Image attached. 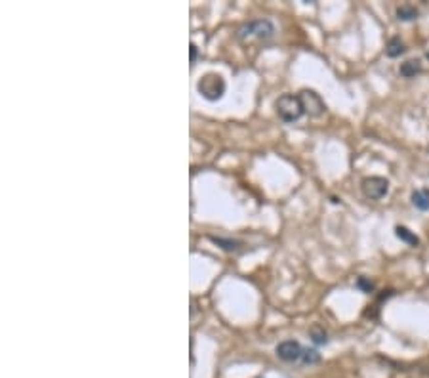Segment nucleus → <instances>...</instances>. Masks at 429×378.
I'll return each mask as SVG.
<instances>
[{
	"instance_id": "nucleus-3",
	"label": "nucleus",
	"mask_w": 429,
	"mask_h": 378,
	"mask_svg": "<svg viewBox=\"0 0 429 378\" xmlns=\"http://www.w3.org/2000/svg\"><path fill=\"white\" fill-rule=\"evenodd\" d=\"M275 33V27L269 19H256V21L244 23L237 31V38L246 40V38H269Z\"/></svg>"
},
{
	"instance_id": "nucleus-8",
	"label": "nucleus",
	"mask_w": 429,
	"mask_h": 378,
	"mask_svg": "<svg viewBox=\"0 0 429 378\" xmlns=\"http://www.w3.org/2000/svg\"><path fill=\"white\" fill-rule=\"evenodd\" d=\"M412 204L420 210H429V191L427 189H418L412 193Z\"/></svg>"
},
{
	"instance_id": "nucleus-13",
	"label": "nucleus",
	"mask_w": 429,
	"mask_h": 378,
	"mask_svg": "<svg viewBox=\"0 0 429 378\" xmlns=\"http://www.w3.org/2000/svg\"><path fill=\"white\" fill-rule=\"evenodd\" d=\"M212 241H214L216 245H219L221 248H225V250H237V248H239V243H237V241H227V239H221V237H212Z\"/></svg>"
},
{
	"instance_id": "nucleus-6",
	"label": "nucleus",
	"mask_w": 429,
	"mask_h": 378,
	"mask_svg": "<svg viewBox=\"0 0 429 378\" xmlns=\"http://www.w3.org/2000/svg\"><path fill=\"white\" fill-rule=\"evenodd\" d=\"M276 357L283 359V361H301V356H304V348L301 344L296 340H284L276 346Z\"/></svg>"
},
{
	"instance_id": "nucleus-4",
	"label": "nucleus",
	"mask_w": 429,
	"mask_h": 378,
	"mask_svg": "<svg viewBox=\"0 0 429 378\" xmlns=\"http://www.w3.org/2000/svg\"><path fill=\"white\" fill-rule=\"evenodd\" d=\"M361 189H363V195L370 201H380L387 195L389 191V182L382 176H368L361 182Z\"/></svg>"
},
{
	"instance_id": "nucleus-7",
	"label": "nucleus",
	"mask_w": 429,
	"mask_h": 378,
	"mask_svg": "<svg viewBox=\"0 0 429 378\" xmlns=\"http://www.w3.org/2000/svg\"><path fill=\"white\" fill-rule=\"evenodd\" d=\"M422 71V65H420V59H408L400 65V75L407 77V79H412L416 75Z\"/></svg>"
},
{
	"instance_id": "nucleus-5",
	"label": "nucleus",
	"mask_w": 429,
	"mask_h": 378,
	"mask_svg": "<svg viewBox=\"0 0 429 378\" xmlns=\"http://www.w3.org/2000/svg\"><path fill=\"white\" fill-rule=\"evenodd\" d=\"M299 100H301V105H304V111H306L309 116H320L326 107H324V102L320 100V96L313 90H301L299 92Z\"/></svg>"
},
{
	"instance_id": "nucleus-12",
	"label": "nucleus",
	"mask_w": 429,
	"mask_h": 378,
	"mask_svg": "<svg viewBox=\"0 0 429 378\" xmlns=\"http://www.w3.org/2000/svg\"><path fill=\"white\" fill-rule=\"evenodd\" d=\"M320 361V353L317 351V349H304V356H301V363L304 365H315Z\"/></svg>"
},
{
	"instance_id": "nucleus-9",
	"label": "nucleus",
	"mask_w": 429,
	"mask_h": 378,
	"mask_svg": "<svg viewBox=\"0 0 429 378\" xmlns=\"http://www.w3.org/2000/svg\"><path fill=\"white\" fill-rule=\"evenodd\" d=\"M395 235H397V237H399L402 243L410 245V247H416V245L420 243V239H418L414 233L410 231L408 227H405V226H397V227H395Z\"/></svg>"
},
{
	"instance_id": "nucleus-16",
	"label": "nucleus",
	"mask_w": 429,
	"mask_h": 378,
	"mask_svg": "<svg viewBox=\"0 0 429 378\" xmlns=\"http://www.w3.org/2000/svg\"><path fill=\"white\" fill-rule=\"evenodd\" d=\"M195 61H196V46L191 44V63H195Z\"/></svg>"
},
{
	"instance_id": "nucleus-17",
	"label": "nucleus",
	"mask_w": 429,
	"mask_h": 378,
	"mask_svg": "<svg viewBox=\"0 0 429 378\" xmlns=\"http://www.w3.org/2000/svg\"><path fill=\"white\" fill-rule=\"evenodd\" d=\"M427 58H429V52H427Z\"/></svg>"
},
{
	"instance_id": "nucleus-15",
	"label": "nucleus",
	"mask_w": 429,
	"mask_h": 378,
	"mask_svg": "<svg viewBox=\"0 0 429 378\" xmlns=\"http://www.w3.org/2000/svg\"><path fill=\"white\" fill-rule=\"evenodd\" d=\"M357 285L363 289V291H366V292H370L372 289H374V285H372V281H368V279H364V277H361L359 281H357Z\"/></svg>"
},
{
	"instance_id": "nucleus-14",
	"label": "nucleus",
	"mask_w": 429,
	"mask_h": 378,
	"mask_svg": "<svg viewBox=\"0 0 429 378\" xmlns=\"http://www.w3.org/2000/svg\"><path fill=\"white\" fill-rule=\"evenodd\" d=\"M311 338L315 344H326L328 342V336L324 330H320V328H313L311 330Z\"/></svg>"
},
{
	"instance_id": "nucleus-1",
	"label": "nucleus",
	"mask_w": 429,
	"mask_h": 378,
	"mask_svg": "<svg viewBox=\"0 0 429 378\" xmlns=\"http://www.w3.org/2000/svg\"><path fill=\"white\" fill-rule=\"evenodd\" d=\"M275 109H276L279 119L284 121V123H288V124L299 121L301 115L306 113V111H304V105H301V100H299V96H294V94L281 96V98L275 102Z\"/></svg>"
},
{
	"instance_id": "nucleus-2",
	"label": "nucleus",
	"mask_w": 429,
	"mask_h": 378,
	"mask_svg": "<svg viewBox=\"0 0 429 378\" xmlns=\"http://www.w3.org/2000/svg\"><path fill=\"white\" fill-rule=\"evenodd\" d=\"M196 90H198V94L203 96L204 100L216 102L225 92V80L218 73H206L196 82Z\"/></svg>"
},
{
	"instance_id": "nucleus-10",
	"label": "nucleus",
	"mask_w": 429,
	"mask_h": 378,
	"mask_svg": "<svg viewBox=\"0 0 429 378\" xmlns=\"http://www.w3.org/2000/svg\"><path fill=\"white\" fill-rule=\"evenodd\" d=\"M405 52H407L405 44H402V40L397 38V37H393L386 46V54L389 56V58H399L400 54H405Z\"/></svg>"
},
{
	"instance_id": "nucleus-11",
	"label": "nucleus",
	"mask_w": 429,
	"mask_h": 378,
	"mask_svg": "<svg viewBox=\"0 0 429 378\" xmlns=\"http://www.w3.org/2000/svg\"><path fill=\"white\" fill-rule=\"evenodd\" d=\"M397 17L402 19V21H412L418 17V10L412 4H402V6L397 8Z\"/></svg>"
}]
</instances>
